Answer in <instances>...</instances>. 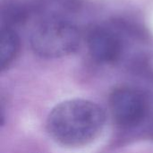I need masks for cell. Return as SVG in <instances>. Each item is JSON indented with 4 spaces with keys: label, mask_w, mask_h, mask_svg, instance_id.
I'll use <instances>...</instances> for the list:
<instances>
[{
    "label": "cell",
    "mask_w": 153,
    "mask_h": 153,
    "mask_svg": "<svg viewBox=\"0 0 153 153\" xmlns=\"http://www.w3.org/2000/svg\"><path fill=\"white\" fill-rule=\"evenodd\" d=\"M105 123L106 114L97 103L76 98L56 104L48 116L46 127L56 143L75 148L97 139Z\"/></svg>",
    "instance_id": "obj_1"
},
{
    "label": "cell",
    "mask_w": 153,
    "mask_h": 153,
    "mask_svg": "<svg viewBox=\"0 0 153 153\" xmlns=\"http://www.w3.org/2000/svg\"><path fill=\"white\" fill-rule=\"evenodd\" d=\"M20 48V39L15 29L1 26L0 31V67L5 70L14 60Z\"/></svg>",
    "instance_id": "obj_7"
},
{
    "label": "cell",
    "mask_w": 153,
    "mask_h": 153,
    "mask_svg": "<svg viewBox=\"0 0 153 153\" xmlns=\"http://www.w3.org/2000/svg\"><path fill=\"white\" fill-rule=\"evenodd\" d=\"M111 114L117 125L130 128L140 125L148 113V100L139 89L123 86L109 96Z\"/></svg>",
    "instance_id": "obj_4"
},
{
    "label": "cell",
    "mask_w": 153,
    "mask_h": 153,
    "mask_svg": "<svg viewBox=\"0 0 153 153\" xmlns=\"http://www.w3.org/2000/svg\"><path fill=\"white\" fill-rule=\"evenodd\" d=\"M39 17L30 36V44L36 55L48 59L60 58L78 48L81 32L70 19Z\"/></svg>",
    "instance_id": "obj_2"
},
{
    "label": "cell",
    "mask_w": 153,
    "mask_h": 153,
    "mask_svg": "<svg viewBox=\"0 0 153 153\" xmlns=\"http://www.w3.org/2000/svg\"><path fill=\"white\" fill-rule=\"evenodd\" d=\"M32 13H35L33 5H28L18 0H6L1 9L2 26L15 29L16 26L27 22Z\"/></svg>",
    "instance_id": "obj_6"
},
{
    "label": "cell",
    "mask_w": 153,
    "mask_h": 153,
    "mask_svg": "<svg viewBox=\"0 0 153 153\" xmlns=\"http://www.w3.org/2000/svg\"><path fill=\"white\" fill-rule=\"evenodd\" d=\"M35 14L69 19L81 6L80 0H35L32 4Z\"/></svg>",
    "instance_id": "obj_5"
},
{
    "label": "cell",
    "mask_w": 153,
    "mask_h": 153,
    "mask_svg": "<svg viewBox=\"0 0 153 153\" xmlns=\"http://www.w3.org/2000/svg\"><path fill=\"white\" fill-rule=\"evenodd\" d=\"M129 33H134L132 29L122 22L91 28L87 35V47L91 56L101 64L117 62L124 52Z\"/></svg>",
    "instance_id": "obj_3"
}]
</instances>
